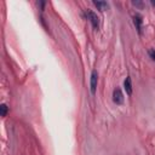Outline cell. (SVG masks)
Returning a JSON list of instances; mask_svg holds the SVG:
<instances>
[{
    "mask_svg": "<svg viewBox=\"0 0 155 155\" xmlns=\"http://www.w3.org/2000/svg\"><path fill=\"white\" fill-rule=\"evenodd\" d=\"M0 111H1V116H6V114H7V105L6 104H1Z\"/></svg>",
    "mask_w": 155,
    "mask_h": 155,
    "instance_id": "cell-7",
    "label": "cell"
},
{
    "mask_svg": "<svg viewBox=\"0 0 155 155\" xmlns=\"http://www.w3.org/2000/svg\"><path fill=\"white\" fill-rule=\"evenodd\" d=\"M124 87H125L127 94L132 93V84H131V79L130 78H126V80L124 81Z\"/></svg>",
    "mask_w": 155,
    "mask_h": 155,
    "instance_id": "cell-4",
    "label": "cell"
},
{
    "mask_svg": "<svg viewBox=\"0 0 155 155\" xmlns=\"http://www.w3.org/2000/svg\"><path fill=\"white\" fill-rule=\"evenodd\" d=\"M133 22H134V25H136V28L138 29V31L140 33V25H142V17L139 16V15H134V17H133Z\"/></svg>",
    "mask_w": 155,
    "mask_h": 155,
    "instance_id": "cell-5",
    "label": "cell"
},
{
    "mask_svg": "<svg viewBox=\"0 0 155 155\" xmlns=\"http://www.w3.org/2000/svg\"><path fill=\"white\" fill-rule=\"evenodd\" d=\"M97 82H98V73H97V70H92V73H91V81H90V85H91V92H92V94H94V93H96Z\"/></svg>",
    "mask_w": 155,
    "mask_h": 155,
    "instance_id": "cell-2",
    "label": "cell"
},
{
    "mask_svg": "<svg viewBox=\"0 0 155 155\" xmlns=\"http://www.w3.org/2000/svg\"><path fill=\"white\" fill-rule=\"evenodd\" d=\"M151 5H153V6H155V1H151Z\"/></svg>",
    "mask_w": 155,
    "mask_h": 155,
    "instance_id": "cell-10",
    "label": "cell"
},
{
    "mask_svg": "<svg viewBox=\"0 0 155 155\" xmlns=\"http://www.w3.org/2000/svg\"><path fill=\"white\" fill-rule=\"evenodd\" d=\"M132 4H133L134 6H138V7H142V6H143V4H142V2H139V1H133Z\"/></svg>",
    "mask_w": 155,
    "mask_h": 155,
    "instance_id": "cell-9",
    "label": "cell"
},
{
    "mask_svg": "<svg viewBox=\"0 0 155 155\" xmlns=\"http://www.w3.org/2000/svg\"><path fill=\"white\" fill-rule=\"evenodd\" d=\"M86 16H87V18L90 19V22L92 23L93 28H94V29H98V27H99V18H98L97 13H94V12L91 11V10H87V11H86Z\"/></svg>",
    "mask_w": 155,
    "mask_h": 155,
    "instance_id": "cell-1",
    "label": "cell"
},
{
    "mask_svg": "<svg viewBox=\"0 0 155 155\" xmlns=\"http://www.w3.org/2000/svg\"><path fill=\"white\" fill-rule=\"evenodd\" d=\"M113 101L116 104H122V102H124V94H122V92H121L120 88H115L114 90V92H113Z\"/></svg>",
    "mask_w": 155,
    "mask_h": 155,
    "instance_id": "cell-3",
    "label": "cell"
},
{
    "mask_svg": "<svg viewBox=\"0 0 155 155\" xmlns=\"http://www.w3.org/2000/svg\"><path fill=\"white\" fill-rule=\"evenodd\" d=\"M149 54H150L151 59H153V61H155V51H154V50H150V51H149Z\"/></svg>",
    "mask_w": 155,
    "mask_h": 155,
    "instance_id": "cell-8",
    "label": "cell"
},
{
    "mask_svg": "<svg viewBox=\"0 0 155 155\" xmlns=\"http://www.w3.org/2000/svg\"><path fill=\"white\" fill-rule=\"evenodd\" d=\"M93 5L97 6L98 10H101V11H104V10L108 8V4L104 2V1H93Z\"/></svg>",
    "mask_w": 155,
    "mask_h": 155,
    "instance_id": "cell-6",
    "label": "cell"
}]
</instances>
